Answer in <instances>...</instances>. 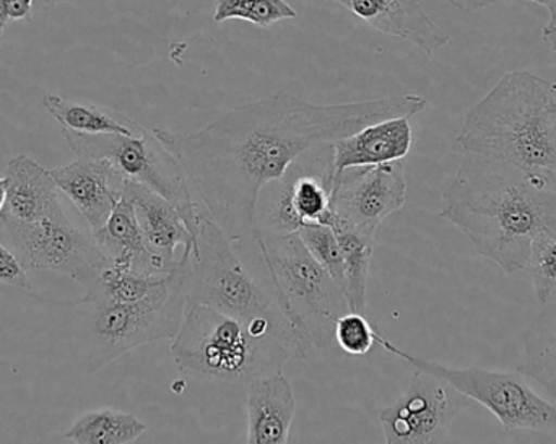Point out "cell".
I'll return each mask as SVG.
<instances>
[{
    "mask_svg": "<svg viewBox=\"0 0 556 444\" xmlns=\"http://www.w3.org/2000/svg\"><path fill=\"white\" fill-rule=\"evenodd\" d=\"M427 107L420 94L316 104L278 91L233 107L194 132L162 127L152 132L179 160L202 207L241 244L256 233L261 192L294 160L369 124L414 117Z\"/></svg>",
    "mask_w": 556,
    "mask_h": 444,
    "instance_id": "cell-1",
    "label": "cell"
},
{
    "mask_svg": "<svg viewBox=\"0 0 556 444\" xmlns=\"http://www.w3.org/2000/svg\"><path fill=\"white\" fill-rule=\"evenodd\" d=\"M441 217L508 276L528 269L535 234L556 230V192L541 191L495 156L466 152L444 189Z\"/></svg>",
    "mask_w": 556,
    "mask_h": 444,
    "instance_id": "cell-2",
    "label": "cell"
},
{
    "mask_svg": "<svg viewBox=\"0 0 556 444\" xmlns=\"http://www.w3.org/2000/svg\"><path fill=\"white\" fill-rule=\"evenodd\" d=\"M554 98L544 78L511 72L470 107L457 142L466 152L509 163L541 191L556 192Z\"/></svg>",
    "mask_w": 556,
    "mask_h": 444,
    "instance_id": "cell-3",
    "label": "cell"
},
{
    "mask_svg": "<svg viewBox=\"0 0 556 444\" xmlns=\"http://www.w3.org/2000/svg\"><path fill=\"white\" fill-rule=\"evenodd\" d=\"M191 305L217 309L247 325L254 334L276 338L301 360H307L317 345L314 332L288 315L273 282L264 286L247 269L237 244L204 207L199 208L198 246L192 254Z\"/></svg>",
    "mask_w": 556,
    "mask_h": 444,
    "instance_id": "cell-4",
    "label": "cell"
},
{
    "mask_svg": "<svg viewBox=\"0 0 556 444\" xmlns=\"http://www.w3.org/2000/svg\"><path fill=\"white\" fill-rule=\"evenodd\" d=\"M192 251L181 259L165 282L139 302L78 300L74 322L77 360L87 375L97 373L134 348L173 339L188 309Z\"/></svg>",
    "mask_w": 556,
    "mask_h": 444,
    "instance_id": "cell-5",
    "label": "cell"
},
{
    "mask_svg": "<svg viewBox=\"0 0 556 444\" xmlns=\"http://www.w3.org/2000/svg\"><path fill=\"white\" fill-rule=\"evenodd\" d=\"M172 341L173 358L189 377L241 386L283 371L293 357L276 338L254 334L238 319L204 305L188 306Z\"/></svg>",
    "mask_w": 556,
    "mask_h": 444,
    "instance_id": "cell-6",
    "label": "cell"
},
{
    "mask_svg": "<svg viewBox=\"0 0 556 444\" xmlns=\"http://www.w3.org/2000/svg\"><path fill=\"white\" fill-rule=\"evenodd\" d=\"M65 140L77 158L110 162L127 181L152 189L175 205L195 238L199 233V208L191 181L179 160L156 139L152 130L140 136L123 134H75L64 130Z\"/></svg>",
    "mask_w": 556,
    "mask_h": 444,
    "instance_id": "cell-7",
    "label": "cell"
},
{
    "mask_svg": "<svg viewBox=\"0 0 556 444\" xmlns=\"http://www.w3.org/2000/svg\"><path fill=\"white\" fill-rule=\"evenodd\" d=\"M253 241L278 300L298 325L311 329V319L336 322L349 312L342 287L311 256L300 234L257 228Z\"/></svg>",
    "mask_w": 556,
    "mask_h": 444,
    "instance_id": "cell-8",
    "label": "cell"
},
{
    "mask_svg": "<svg viewBox=\"0 0 556 444\" xmlns=\"http://www.w3.org/2000/svg\"><path fill=\"white\" fill-rule=\"evenodd\" d=\"M376 344L389 354L407 361L414 370L434 375L456 388L472 403L482 404L502 423L506 432L556 430V407L539 396L521 373L483 370V368H450L415 357L389 342L381 332Z\"/></svg>",
    "mask_w": 556,
    "mask_h": 444,
    "instance_id": "cell-9",
    "label": "cell"
},
{
    "mask_svg": "<svg viewBox=\"0 0 556 444\" xmlns=\"http://www.w3.org/2000/svg\"><path fill=\"white\" fill-rule=\"evenodd\" d=\"M0 240L15 253L26 272L61 274L84 289L108 266L93 233L77 227L64 208L26 224L0 220Z\"/></svg>",
    "mask_w": 556,
    "mask_h": 444,
    "instance_id": "cell-10",
    "label": "cell"
},
{
    "mask_svg": "<svg viewBox=\"0 0 556 444\" xmlns=\"http://www.w3.org/2000/svg\"><path fill=\"white\" fill-rule=\"evenodd\" d=\"M332 143L294 160L281 178L269 182L257 202V228L274 233H296L307 224L329 225L333 181Z\"/></svg>",
    "mask_w": 556,
    "mask_h": 444,
    "instance_id": "cell-11",
    "label": "cell"
},
{
    "mask_svg": "<svg viewBox=\"0 0 556 444\" xmlns=\"http://www.w3.org/2000/svg\"><path fill=\"white\" fill-rule=\"evenodd\" d=\"M472 401L434 375L415 370L414 380L392 406L379 413L389 444L446 442L451 427Z\"/></svg>",
    "mask_w": 556,
    "mask_h": 444,
    "instance_id": "cell-12",
    "label": "cell"
},
{
    "mask_svg": "<svg viewBox=\"0 0 556 444\" xmlns=\"http://www.w3.org/2000/svg\"><path fill=\"white\" fill-rule=\"evenodd\" d=\"M407 199L404 160L350 168L333 176L330 211L337 220L375 237L379 225L401 211Z\"/></svg>",
    "mask_w": 556,
    "mask_h": 444,
    "instance_id": "cell-13",
    "label": "cell"
},
{
    "mask_svg": "<svg viewBox=\"0 0 556 444\" xmlns=\"http://www.w3.org/2000/svg\"><path fill=\"white\" fill-rule=\"evenodd\" d=\"M59 192L80 212L91 233L100 230L117 202L124 198L127 179L106 160L77 158L51 169Z\"/></svg>",
    "mask_w": 556,
    "mask_h": 444,
    "instance_id": "cell-14",
    "label": "cell"
},
{
    "mask_svg": "<svg viewBox=\"0 0 556 444\" xmlns=\"http://www.w3.org/2000/svg\"><path fill=\"white\" fill-rule=\"evenodd\" d=\"M384 35L404 39L431 55L451 36L428 15L420 0H333Z\"/></svg>",
    "mask_w": 556,
    "mask_h": 444,
    "instance_id": "cell-15",
    "label": "cell"
},
{
    "mask_svg": "<svg viewBox=\"0 0 556 444\" xmlns=\"http://www.w3.org/2000/svg\"><path fill=\"white\" fill-rule=\"evenodd\" d=\"M124 195L132 202L147 246L165 264L166 269L173 270L178 266L181 259L176 257L178 248L194 254L198 238L189 230L175 205L152 189L134 181L126 182Z\"/></svg>",
    "mask_w": 556,
    "mask_h": 444,
    "instance_id": "cell-16",
    "label": "cell"
},
{
    "mask_svg": "<svg viewBox=\"0 0 556 444\" xmlns=\"http://www.w3.org/2000/svg\"><path fill=\"white\" fill-rule=\"evenodd\" d=\"M412 142L410 117H392L369 124L332 143L333 172L339 175L350 168L399 162L410 153Z\"/></svg>",
    "mask_w": 556,
    "mask_h": 444,
    "instance_id": "cell-17",
    "label": "cell"
},
{
    "mask_svg": "<svg viewBox=\"0 0 556 444\" xmlns=\"http://www.w3.org/2000/svg\"><path fill=\"white\" fill-rule=\"evenodd\" d=\"M247 409L248 443H288L296 414V399L283 371L266 375L248 384Z\"/></svg>",
    "mask_w": 556,
    "mask_h": 444,
    "instance_id": "cell-18",
    "label": "cell"
},
{
    "mask_svg": "<svg viewBox=\"0 0 556 444\" xmlns=\"http://www.w3.org/2000/svg\"><path fill=\"white\" fill-rule=\"evenodd\" d=\"M3 178L7 194L0 220L26 224L64 208L51 169H46L31 156L18 155L10 160Z\"/></svg>",
    "mask_w": 556,
    "mask_h": 444,
    "instance_id": "cell-19",
    "label": "cell"
},
{
    "mask_svg": "<svg viewBox=\"0 0 556 444\" xmlns=\"http://www.w3.org/2000/svg\"><path fill=\"white\" fill-rule=\"evenodd\" d=\"M93 237L108 266L146 274L172 272L147 246L132 202L126 195L117 202L106 224L93 231Z\"/></svg>",
    "mask_w": 556,
    "mask_h": 444,
    "instance_id": "cell-20",
    "label": "cell"
},
{
    "mask_svg": "<svg viewBox=\"0 0 556 444\" xmlns=\"http://www.w3.org/2000/svg\"><path fill=\"white\" fill-rule=\"evenodd\" d=\"M42 106L61 124L62 130H68V132L88 134V136H97V134L140 136L146 132L137 120L121 111L98 106V104L77 103L55 93H46L42 97Z\"/></svg>",
    "mask_w": 556,
    "mask_h": 444,
    "instance_id": "cell-21",
    "label": "cell"
},
{
    "mask_svg": "<svg viewBox=\"0 0 556 444\" xmlns=\"http://www.w3.org/2000/svg\"><path fill=\"white\" fill-rule=\"evenodd\" d=\"M329 227L339 238L343 256V295L349 312L366 315L368 303L369 267L375 253V237H366L353 228L346 227L336 217L330 218Z\"/></svg>",
    "mask_w": 556,
    "mask_h": 444,
    "instance_id": "cell-22",
    "label": "cell"
},
{
    "mask_svg": "<svg viewBox=\"0 0 556 444\" xmlns=\"http://www.w3.org/2000/svg\"><path fill=\"white\" fill-rule=\"evenodd\" d=\"M519 373L556 399V302L544 305V312L525 332Z\"/></svg>",
    "mask_w": 556,
    "mask_h": 444,
    "instance_id": "cell-23",
    "label": "cell"
},
{
    "mask_svg": "<svg viewBox=\"0 0 556 444\" xmlns=\"http://www.w3.org/2000/svg\"><path fill=\"white\" fill-rule=\"evenodd\" d=\"M149 430L134 414L100 409L84 414L67 433L65 442L78 444H129Z\"/></svg>",
    "mask_w": 556,
    "mask_h": 444,
    "instance_id": "cell-24",
    "label": "cell"
},
{
    "mask_svg": "<svg viewBox=\"0 0 556 444\" xmlns=\"http://www.w3.org/2000/svg\"><path fill=\"white\" fill-rule=\"evenodd\" d=\"M535 295L542 306L556 302V230L542 228L535 234L529 253L528 269Z\"/></svg>",
    "mask_w": 556,
    "mask_h": 444,
    "instance_id": "cell-25",
    "label": "cell"
},
{
    "mask_svg": "<svg viewBox=\"0 0 556 444\" xmlns=\"http://www.w3.org/2000/svg\"><path fill=\"white\" fill-rule=\"evenodd\" d=\"M296 10L287 0H217L214 20H244L260 28H269L281 20L294 18Z\"/></svg>",
    "mask_w": 556,
    "mask_h": 444,
    "instance_id": "cell-26",
    "label": "cell"
},
{
    "mask_svg": "<svg viewBox=\"0 0 556 444\" xmlns=\"http://www.w3.org/2000/svg\"><path fill=\"white\" fill-rule=\"evenodd\" d=\"M311 256L330 274L333 280L343 286V256L339 238L332 227L326 224H307L296 231Z\"/></svg>",
    "mask_w": 556,
    "mask_h": 444,
    "instance_id": "cell-27",
    "label": "cell"
},
{
    "mask_svg": "<svg viewBox=\"0 0 556 444\" xmlns=\"http://www.w3.org/2000/svg\"><path fill=\"white\" fill-rule=\"evenodd\" d=\"M333 335L343 354L363 357L375 347L378 331L369 325L366 315L346 312L333 322Z\"/></svg>",
    "mask_w": 556,
    "mask_h": 444,
    "instance_id": "cell-28",
    "label": "cell"
},
{
    "mask_svg": "<svg viewBox=\"0 0 556 444\" xmlns=\"http://www.w3.org/2000/svg\"><path fill=\"white\" fill-rule=\"evenodd\" d=\"M26 274L28 272L23 269L15 253L0 240V283L15 287V289L29 290L31 283Z\"/></svg>",
    "mask_w": 556,
    "mask_h": 444,
    "instance_id": "cell-29",
    "label": "cell"
},
{
    "mask_svg": "<svg viewBox=\"0 0 556 444\" xmlns=\"http://www.w3.org/2000/svg\"><path fill=\"white\" fill-rule=\"evenodd\" d=\"M61 2L64 0H0V38L9 23L31 18L36 3L55 5Z\"/></svg>",
    "mask_w": 556,
    "mask_h": 444,
    "instance_id": "cell-30",
    "label": "cell"
},
{
    "mask_svg": "<svg viewBox=\"0 0 556 444\" xmlns=\"http://www.w3.org/2000/svg\"><path fill=\"white\" fill-rule=\"evenodd\" d=\"M545 7H547L548 13H551V20H548L547 26L544 28V39L556 52V0H551Z\"/></svg>",
    "mask_w": 556,
    "mask_h": 444,
    "instance_id": "cell-31",
    "label": "cell"
},
{
    "mask_svg": "<svg viewBox=\"0 0 556 444\" xmlns=\"http://www.w3.org/2000/svg\"><path fill=\"white\" fill-rule=\"evenodd\" d=\"M450 5L456 7L460 12H476V10L483 9V7L490 5L495 0H444Z\"/></svg>",
    "mask_w": 556,
    "mask_h": 444,
    "instance_id": "cell-32",
    "label": "cell"
},
{
    "mask_svg": "<svg viewBox=\"0 0 556 444\" xmlns=\"http://www.w3.org/2000/svg\"><path fill=\"white\" fill-rule=\"evenodd\" d=\"M7 185L5 178H0V212H2L3 204H5Z\"/></svg>",
    "mask_w": 556,
    "mask_h": 444,
    "instance_id": "cell-33",
    "label": "cell"
},
{
    "mask_svg": "<svg viewBox=\"0 0 556 444\" xmlns=\"http://www.w3.org/2000/svg\"><path fill=\"white\" fill-rule=\"evenodd\" d=\"M526 2H534L539 3V5H547V3L551 2V0H526Z\"/></svg>",
    "mask_w": 556,
    "mask_h": 444,
    "instance_id": "cell-34",
    "label": "cell"
},
{
    "mask_svg": "<svg viewBox=\"0 0 556 444\" xmlns=\"http://www.w3.org/2000/svg\"><path fill=\"white\" fill-rule=\"evenodd\" d=\"M552 110H554L556 113V94H555L554 101H552Z\"/></svg>",
    "mask_w": 556,
    "mask_h": 444,
    "instance_id": "cell-35",
    "label": "cell"
},
{
    "mask_svg": "<svg viewBox=\"0 0 556 444\" xmlns=\"http://www.w3.org/2000/svg\"><path fill=\"white\" fill-rule=\"evenodd\" d=\"M552 90H554V93L556 94V84L552 85Z\"/></svg>",
    "mask_w": 556,
    "mask_h": 444,
    "instance_id": "cell-36",
    "label": "cell"
}]
</instances>
